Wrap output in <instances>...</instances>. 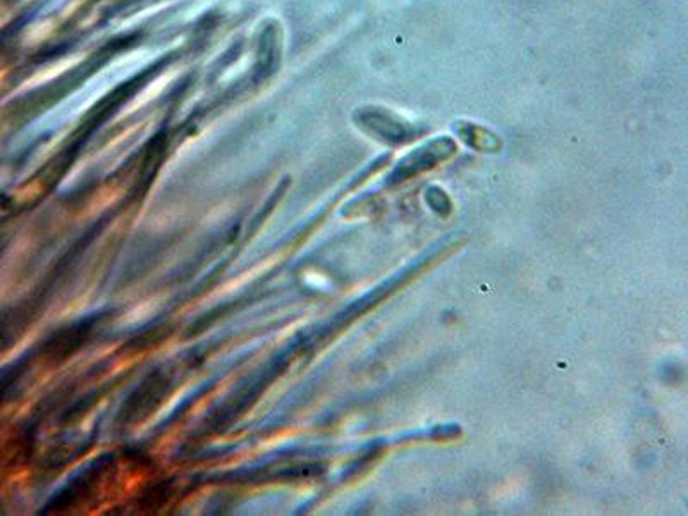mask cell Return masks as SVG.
<instances>
[{"mask_svg":"<svg viewBox=\"0 0 688 516\" xmlns=\"http://www.w3.org/2000/svg\"><path fill=\"white\" fill-rule=\"evenodd\" d=\"M360 126L365 130L369 135L375 136L381 144L391 145V147H403V145L411 144L415 139L426 135L424 126L405 120L398 112L387 108H365L359 112Z\"/></svg>","mask_w":688,"mask_h":516,"instance_id":"obj_1","label":"cell"},{"mask_svg":"<svg viewBox=\"0 0 688 516\" xmlns=\"http://www.w3.org/2000/svg\"><path fill=\"white\" fill-rule=\"evenodd\" d=\"M454 154H456V144L450 136L430 139L429 144L406 155L405 159L394 169L393 175L390 176V183H402V181L410 179L411 176L422 175L429 169H435L438 164L444 162Z\"/></svg>","mask_w":688,"mask_h":516,"instance_id":"obj_2","label":"cell"},{"mask_svg":"<svg viewBox=\"0 0 688 516\" xmlns=\"http://www.w3.org/2000/svg\"><path fill=\"white\" fill-rule=\"evenodd\" d=\"M456 133L469 147L481 152H498L501 148V139L494 135L487 127L475 123H458Z\"/></svg>","mask_w":688,"mask_h":516,"instance_id":"obj_3","label":"cell"}]
</instances>
